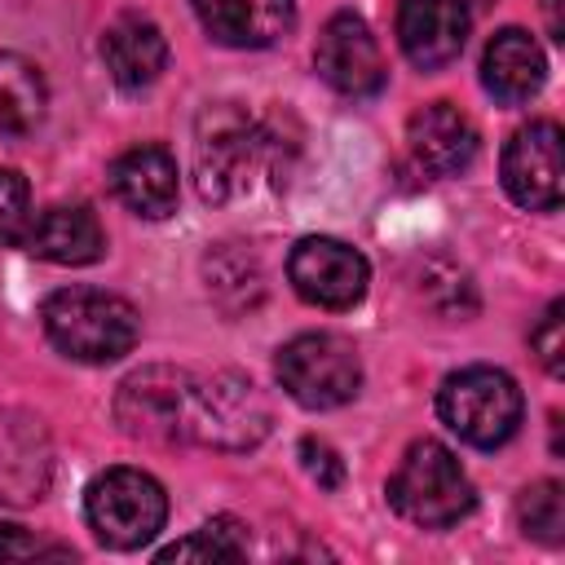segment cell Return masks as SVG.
I'll return each instance as SVG.
<instances>
[{
    "label": "cell",
    "instance_id": "cell-3",
    "mask_svg": "<svg viewBox=\"0 0 565 565\" xmlns=\"http://www.w3.org/2000/svg\"><path fill=\"white\" fill-rule=\"evenodd\" d=\"M388 503L411 525L446 530V525H459L472 512L477 494H472V481L459 468L455 450H446L441 441L424 437V441L406 446L397 472L388 477Z\"/></svg>",
    "mask_w": 565,
    "mask_h": 565
},
{
    "label": "cell",
    "instance_id": "cell-22",
    "mask_svg": "<svg viewBox=\"0 0 565 565\" xmlns=\"http://www.w3.org/2000/svg\"><path fill=\"white\" fill-rule=\"evenodd\" d=\"M530 344H534L539 362H543L552 375L565 371V305H561V300L539 318V327L530 331Z\"/></svg>",
    "mask_w": 565,
    "mask_h": 565
},
{
    "label": "cell",
    "instance_id": "cell-23",
    "mask_svg": "<svg viewBox=\"0 0 565 565\" xmlns=\"http://www.w3.org/2000/svg\"><path fill=\"white\" fill-rule=\"evenodd\" d=\"M300 463H305V472H309L322 490H335V486L344 481V463H340V455H335L327 441L305 437V441H300Z\"/></svg>",
    "mask_w": 565,
    "mask_h": 565
},
{
    "label": "cell",
    "instance_id": "cell-5",
    "mask_svg": "<svg viewBox=\"0 0 565 565\" xmlns=\"http://www.w3.org/2000/svg\"><path fill=\"white\" fill-rule=\"evenodd\" d=\"M274 137L238 106H212L199 119V141H194V177L199 194L207 203H225L252 185V172L269 159Z\"/></svg>",
    "mask_w": 565,
    "mask_h": 565
},
{
    "label": "cell",
    "instance_id": "cell-21",
    "mask_svg": "<svg viewBox=\"0 0 565 565\" xmlns=\"http://www.w3.org/2000/svg\"><path fill=\"white\" fill-rule=\"evenodd\" d=\"M31 225V190L13 168H0V247L22 243Z\"/></svg>",
    "mask_w": 565,
    "mask_h": 565
},
{
    "label": "cell",
    "instance_id": "cell-19",
    "mask_svg": "<svg viewBox=\"0 0 565 565\" xmlns=\"http://www.w3.org/2000/svg\"><path fill=\"white\" fill-rule=\"evenodd\" d=\"M243 525L230 516H216L207 525H199L190 539L172 543L159 552V561H238L243 556Z\"/></svg>",
    "mask_w": 565,
    "mask_h": 565
},
{
    "label": "cell",
    "instance_id": "cell-20",
    "mask_svg": "<svg viewBox=\"0 0 565 565\" xmlns=\"http://www.w3.org/2000/svg\"><path fill=\"white\" fill-rule=\"evenodd\" d=\"M516 516H521V530L547 547H556L565 539V494L556 481H534L521 503H516Z\"/></svg>",
    "mask_w": 565,
    "mask_h": 565
},
{
    "label": "cell",
    "instance_id": "cell-15",
    "mask_svg": "<svg viewBox=\"0 0 565 565\" xmlns=\"http://www.w3.org/2000/svg\"><path fill=\"white\" fill-rule=\"evenodd\" d=\"M102 62H106L110 79L124 93H141V88H150L163 75V66H168V40H163V31L150 18L124 13L102 35Z\"/></svg>",
    "mask_w": 565,
    "mask_h": 565
},
{
    "label": "cell",
    "instance_id": "cell-2",
    "mask_svg": "<svg viewBox=\"0 0 565 565\" xmlns=\"http://www.w3.org/2000/svg\"><path fill=\"white\" fill-rule=\"evenodd\" d=\"M44 318V335L57 353L88 362V366H106L119 362L137 335H141V318L137 309L115 296V291H97V287H62L44 300L40 309Z\"/></svg>",
    "mask_w": 565,
    "mask_h": 565
},
{
    "label": "cell",
    "instance_id": "cell-13",
    "mask_svg": "<svg viewBox=\"0 0 565 565\" xmlns=\"http://www.w3.org/2000/svg\"><path fill=\"white\" fill-rule=\"evenodd\" d=\"M203 31L230 49H269L296 26L291 0H190Z\"/></svg>",
    "mask_w": 565,
    "mask_h": 565
},
{
    "label": "cell",
    "instance_id": "cell-24",
    "mask_svg": "<svg viewBox=\"0 0 565 565\" xmlns=\"http://www.w3.org/2000/svg\"><path fill=\"white\" fill-rule=\"evenodd\" d=\"M26 556H66V552L40 547L22 525H0V561H26Z\"/></svg>",
    "mask_w": 565,
    "mask_h": 565
},
{
    "label": "cell",
    "instance_id": "cell-14",
    "mask_svg": "<svg viewBox=\"0 0 565 565\" xmlns=\"http://www.w3.org/2000/svg\"><path fill=\"white\" fill-rule=\"evenodd\" d=\"M406 141H411L415 163L433 177H455L477 159V128L450 102H433L415 110L406 124Z\"/></svg>",
    "mask_w": 565,
    "mask_h": 565
},
{
    "label": "cell",
    "instance_id": "cell-17",
    "mask_svg": "<svg viewBox=\"0 0 565 565\" xmlns=\"http://www.w3.org/2000/svg\"><path fill=\"white\" fill-rule=\"evenodd\" d=\"M543 79H547V57L539 40L521 26L494 31V40L481 53V84L499 102H530L543 88Z\"/></svg>",
    "mask_w": 565,
    "mask_h": 565
},
{
    "label": "cell",
    "instance_id": "cell-11",
    "mask_svg": "<svg viewBox=\"0 0 565 565\" xmlns=\"http://www.w3.org/2000/svg\"><path fill=\"white\" fill-rule=\"evenodd\" d=\"M397 44L419 71L450 66L468 44V9H463V0H402V9H397Z\"/></svg>",
    "mask_w": 565,
    "mask_h": 565
},
{
    "label": "cell",
    "instance_id": "cell-12",
    "mask_svg": "<svg viewBox=\"0 0 565 565\" xmlns=\"http://www.w3.org/2000/svg\"><path fill=\"white\" fill-rule=\"evenodd\" d=\"M110 190L128 212H137L146 221H159V216H168L177 207V190H181L177 159L154 141L128 146L110 163Z\"/></svg>",
    "mask_w": 565,
    "mask_h": 565
},
{
    "label": "cell",
    "instance_id": "cell-9",
    "mask_svg": "<svg viewBox=\"0 0 565 565\" xmlns=\"http://www.w3.org/2000/svg\"><path fill=\"white\" fill-rule=\"evenodd\" d=\"M503 190L512 203L530 212H556L561 207V124L534 119L512 132L503 146Z\"/></svg>",
    "mask_w": 565,
    "mask_h": 565
},
{
    "label": "cell",
    "instance_id": "cell-7",
    "mask_svg": "<svg viewBox=\"0 0 565 565\" xmlns=\"http://www.w3.org/2000/svg\"><path fill=\"white\" fill-rule=\"evenodd\" d=\"M278 384L287 388L291 402L309 411H335L358 397L362 388V362L358 349L344 335L331 331H305L278 349Z\"/></svg>",
    "mask_w": 565,
    "mask_h": 565
},
{
    "label": "cell",
    "instance_id": "cell-8",
    "mask_svg": "<svg viewBox=\"0 0 565 565\" xmlns=\"http://www.w3.org/2000/svg\"><path fill=\"white\" fill-rule=\"evenodd\" d=\"M287 278L296 287V296L318 305V309H353L366 296L371 265L358 247L327 238V234H309L291 247Z\"/></svg>",
    "mask_w": 565,
    "mask_h": 565
},
{
    "label": "cell",
    "instance_id": "cell-10",
    "mask_svg": "<svg viewBox=\"0 0 565 565\" xmlns=\"http://www.w3.org/2000/svg\"><path fill=\"white\" fill-rule=\"evenodd\" d=\"M313 66L344 97H375L384 88V79H388L380 44H375L371 26L358 13H335L322 26L318 49H313Z\"/></svg>",
    "mask_w": 565,
    "mask_h": 565
},
{
    "label": "cell",
    "instance_id": "cell-25",
    "mask_svg": "<svg viewBox=\"0 0 565 565\" xmlns=\"http://www.w3.org/2000/svg\"><path fill=\"white\" fill-rule=\"evenodd\" d=\"M543 13H547V31H552V40H565V22H561V0H543Z\"/></svg>",
    "mask_w": 565,
    "mask_h": 565
},
{
    "label": "cell",
    "instance_id": "cell-16",
    "mask_svg": "<svg viewBox=\"0 0 565 565\" xmlns=\"http://www.w3.org/2000/svg\"><path fill=\"white\" fill-rule=\"evenodd\" d=\"M22 247L40 260H53V265H93L106 252V234L88 207L57 203V207H44L40 216H31Z\"/></svg>",
    "mask_w": 565,
    "mask_h": 565
},
{
    "label": "cell",
    "instance_id": "cell-18",
    "mask_svg": "<svg viewBox=\"0 0 565 565\" xmlns=\"http://www.w3.org/2000/svg\"><path fill=\"white\" fill-rule=\"evenodd\" d=\"M49 88L35 62L22 53H0V132L22 137L44 119Z\"/></svg>",
    "mask_w": 565,
    "mask_h": 565
},
{
    "label": "cell",
    "instance_id": "cell-4",
    "mask_svg": "<svg viewBox=\"0 0 565 565\" xmlns=\"http://www.w3.org/2000/svg\"><path fill=\"white\" fill-rule=\"evenodd\" d=\"M437 415L459 441H468L477 450H494L521 428L525 397L508 371L463 366V371L446 375V384L437 393Z\"/></svg>",
    "mask_w": 565,
    "mask_h": 565
},
{
    "label": "cell",
    "instance_id": "cell-6",
    "mask_svg": "<svg viewBox=\"0 0 565 565\" xmlns=\"http://www.w3.org/2000/svg\"><path fill=\"white\" fill-rule=\"evenodd\" d=\"M84 516L106 547L132 552V547H146L163 530L168 494L141 468H106L84 494Z\"/></svg>",
    "mask_w": 565,
    "mask_h": 565
},
{
    "label": "cell",
    "instance_id": "cell-1",
    "mask_svg": "<svg viewBox=\"0 0 565 565\" xmlns=\"http://www.w3.org/2000/svg\"><path fill=\"white\" fill-rule=\"evenodd\" d=\"M115 419L128 437L212 450H252L269 433V406L252 380L234 371L194 375L181 366H141L119 384Z\"/></svg>",
    "mask_w": 565,
    "mask_h": 565
}]
</instances>
